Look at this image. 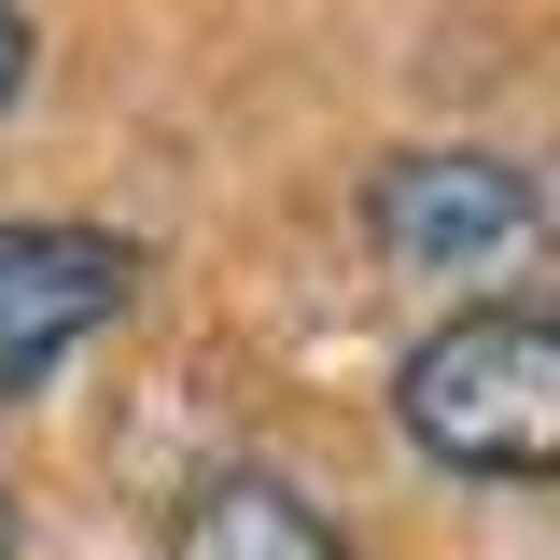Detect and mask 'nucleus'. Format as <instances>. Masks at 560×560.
<instances>
[{
    "mask_svg": "<svg viewBox=\"0 0 560 560\" xmlns=\"http://www.w3.org/2000/svg\"><path fill=\"white\" fill-rule=\"evenodd\" d=\"M154 560H364V547H350L308 490H280V477H197Z\"/></svg>",
    "mask_w": 560,
    "mask_h": 560,
    "instance_id": "4",
    "label": "nucleus"
},
{
    "mask_svg": "<svg viewBox=\"0 0 560 560\" xmlns=\"http://www.w3.org/2000/svg\"><path fill=\"white\" fill-rule=\"evenodd\" d=\"M0 560H14V490H0Z\"/></svg>",
    "mask_w": 560,
    "mask_h": 560,
    "instance_id": "6",
    "label": "nucleus"
},
{
    "mask_svg": "<svg viewBox=\"0 0 560 560\" xmlns=\"http://www.w3.org/2000/svg\"><path fill=\"white\" fill-rule=\"evenodd\" d=\"M127 280H140L127 238H98V224H0V407L98 337L127 308Z\"/></svg>",
    "mask_w": 560,
    "mask_h": 560,
    "instance_id": "3",
    "label": "nucleus"
},
{
    "mask_svg": "<svg viewBox=\"0 0 560 560\" xmlns=\"http://www.w3.org/2000/svg\"><path fill=\"white\" fill-rule=\"evenodd\" d=\"M364 224L407 280H504L518 253L560 238V183L504 168V154H393L364 183Z\"/></svg>",
    "mask_w": 560,
    "mask_h": 560,
    "instance_id": "2",
    "label": "nucleus"
},
{
    "mask_svg": "<svg viewBox=\"0 0 560 560\" xmlns=\"http://www.w3.org/2000/svg\"><path fill=\"white\" fill-rule=\"evenodd\" d=\"M393 420H407L420 463L448 477H560V308H463L407 350L393 378Z\"/></svg>",
    "mask_w": 560,
    "mask_h": 560,
    "instance_id": "1",
    "label": "nucleus"
},
{
    "mask_svg": "<svg viewBox=\"0 0 560 560\" xmlns=\"http://www.w3.org/2000/svg\"><path fill=\"white\" fill-rule=\"evenodd\" d=\"M14 84H28V14L0 0V113H14Z\"/></svg>",
    "mask_w": 560,
    "mask_h": 560,
    "instance_id": "5",
    "label": "nucleus"
}]
</instances>
